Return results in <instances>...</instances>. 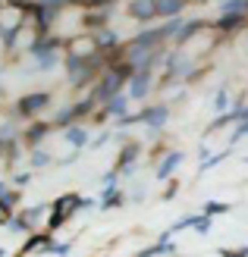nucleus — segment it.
Masks as SVG:
<instances>
[{
	"label": "nucleus",
	"mask_w": 248,
	"mask_h": 257,
	"mask_svg": "<svg viewBox=\"0 0 248 257\" xmlns=\"http://www.w3.org/2000/svg\"><path fill=\"white\" fill-rule=\"evenodd\" d=\"M163 119H167V107H154V110L145 113V122L148 125H163Z\"/></svg>",
	"instance_id": "8"
},
{
	"label": "nucleus",
	"mask_w": 248,
	"mask_h": 257,
	"mask_svg": "<svg viewBox=\"0 0 248 257\" xmlns=\"http://www.w3.org/2000/svg\"><path fill=\"white\" fill-rule=\"evenodd\" d=\"M113 44H116L113 32H98V47H101V50H110Z\"/></svg>",
	"instance_id": "10"
},
{
	"label": "nucleus",
	"mask_w": 248,
	"mask_h": 257,
	"mask_svg": "<svg viewBox=\"0 0 248 257\" xmlns=\"http://www.w3.org/2000/svg\"><path fill=\"white\" fill-rule=\"evenodd\" d=\"M179 160H182V154H179V151H173V154H167V160L160 163V170H157V176H160V179H167V176H170V170H173V166H179Z\"/></svg>",
	"instance_id": "7"
},
{
	"label": "nucleus",
	"mask_w": 248,
	"mask_h": 257,
	"mask_svg": "<svg viewBox=\"0 0 248 257\" xmlns=\"http://www.w3.org/2000/svg\"><path fill=\"white\" fill-rule=\"evenodd\" d=\"M85 128H69V132H66V141H69V145H85Z\"/></svg>",
	"instance_id": "11"
},
{
	"label": "nucleus",
	"mask_w": 248,
	"mask_h": 257,
	"mask_svg": "<svg viewBox=\"0 0 248 257\" xmlns=\"http://www.w3.org/2000/svg\"><path fill=\"white\" fill-rule=\"evenodd\" d=\"M126 69H110L107 75H104V82L98 85V100H110L113 94H120V85L126 82Z\"/></svg>",
	"instance_id": "1"
},
{
	"label": "nucleus",
	"mask_w": 248,
	"mask_h": 257,
	"mask_svg": "<svg viewBox=\"0 0 248 257\" xmlns=\"http://www.w3.org/2000/svg\"><path fill=\"white\" fill-rule=\"evenodd\" d=\"M79 204H82V201L75 198V195H66V198L57 204V216H54V223H50V226H60V223H63V220H66V216L75 210V207H79Z\"/></svg>",
	"instance_id": "4"
},
{
	"label": "nucleus",
	"mask_w": 248,
	"mask_h": 257,
	"mask_svg": "<svg viewBox=\"0 0 248 257\" xmlns=\"http://www.w3.org/2000/svg\"><path fill=\"white\" fill-rule=\"evenodd\" d=\"M126 104H129L126 94H113V97L107 100V110H110V113H126Z\"/></svg>",
	"instance_id": "9"
},
{
	"label": "nucleus",
	"mask_w": 248,
	"mask_h": 257,
	"mask_svg": "<svg viewBox=\"0 0 248 257\" xmlns=\"http://www.w3.org/2000/svg\"><path fill=\"white\" fill-rule=\"evenodd\" d=\"M47 94H29V97H25L22 100V104H19V110L25 113V116H32V113H38V110H44L47 107Z\"/></svg>",
	"instance_id": "5"
},
{
	"label": "nucleus",
	"mask_w": 248,
	"mask_h": 257,
	"mask_svg": "<svg viewBox=\"0 0 248 257\" xmlns=\"http://www.w3.org/2000/svg\"><path fill=\"white\" fill-rule=\"evenodd\" d=\"M229 104V97H226V91H220V97H217V107H226Z\"/></svg>",
	"instance_id": "12"
},
{
	"label": "nucleus",
	"mask_w": 248,
	"mask_h": 257,
	"mask_svg": "<svg viewBox=\"0 0 248 257\" xmlns=\"http://www.w3.org/2000/svg\"><path fill=\"white\" fill-rule=\"evenodd\" d=\"M148 88H151V69H138L132 75V82H129V97H145L148 94Z\"/></svg>",
	"instance_id": "2"
},
{
	"label": "nucleus",
	"mask_w": 248,
	"mask_h": 257,
	"mask_svg": "<svg viewBox=\"0 0 248 257\" xmlns=\"http://www.w3.org/2000/svg\"><path fill=\"white\" fill-rule=\"evenodd\" d=\"M16 4H19V0H16Z\"/></svg>",
	"instance_id": "14"
},
{
	"label": "nucleus",
	"mask_w": 248,
	"mask_h": 257,
	"mask_svg": "<svg viewBox=\"0 0 248 257\" xmlns=\"http://www.w3.org/2000/svg\"><path fill=\"white\" fill-rule=\"evenodd\" d=\"M182 7H186V0H157V13H160V16H173V13H179Z\"/></svg>",
	"instance_id": "6"
},
{
	"label": "nucleus",
	"mask_w": 248,
	"mask_h": 257,
	"mask_svg": "<svg viewBox=\"0 0 248 257\" xmlns=\"http://www.w3.org/2000/svg\"><path fill=\"white\" fill-rule=\"evenodd\" d=\"M4 213H7V207H4V204H0V220H4Z\"/></svg>",
	"instance_id": "13"
},
{
	"label": "nucleus",
	"mask_w": 248,
	"mask_h": 257,
	"mask_svg": "<svg viewBox=\"0 0 248 257\" xmlns=\"http://www.w3.org/2000/svg\"><path fill=\"white\" fill-rule=\"evenodd\" d=\"M129 16H135V19L157 16V0H132V4H129Z\"/></svg>",
	"instance_id": "3"
}]
</instances>
